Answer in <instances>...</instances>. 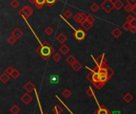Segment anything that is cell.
I'll list each match as a JSON object with an SVG mask.
<instances>
[{"mask_svg":"<svg viewBox=\"0 0 136 114\" xmlns=\"http://www.w3.org/2000/svg\"><path fill=\"white\" fill-rule=\"evenodd\" d=\"M36 51L43 59L48 60L49 56L54 53V49L47 41H45L42 42V45L37 49Z\"/></svg>","mask_w":136,"mask_h":114,"instance_id":"cell-1","label":"cell"},{"mask_svg":"<svg viewBox=\"0 0 136 114\" xmlns=\"http://www.w3.org/2000/svg\"><path fill=\"white\" fill-rule=\"evenodd\" d=\"M33 13V10L31 7L30 6H24L22 7V9L19 11V14L22 15L25 18H29Z\"/></svg>","mask_w":136,"mask_h":114,"instance_id":"cell-2","label":"cell"},{"mask_svg":"<svg viewBox=\"0 0 136 114\" xmlns=\"http://www.w3.org/2000/svg\"><path fill=\"white\" fill-rule=\"evenodd\" d=\"M87 78L95 85L97 82H100V73L92 70L91 73L87 76Z\"/></svg>","mask_w":136,"mask_h":114,"instance_id":"cell-3","label":"cell"},{"mask_svg":"<svg viewBox=\"0 0 136 114\" xmlns=\"http://www.w3.org/2000/svg\"><path fill=\"white\" fill-rule=\"evenodd\" d=\"M100 7L107 14H110L112 11V10L114 9L113 3L111 1H109V0H104V1L101 3Z\"/></svg>","mask_w":136,"mask_h":114,"instance_id":"cell-4","label":"cell"},{"mask_svg":"<svg viewBox=\"0 0 136 114\" xmlns=\"http://www.w3.org/2000/svg\"><path fill=\"white\" fill-rule=\"evenodd\" d=\"M73 35H74V37H75L76 40H77V41H83L85 39V37H86V33H85V31L84 30L78 29V30H75Z\"/></svg>","mask_w":136,"mask_h":114,"instance_id":"cell-5","label":"cell"},{"mask_svg":"<svg viewBox=\"0 0 136 114\" xmlns=\"http://www.w3.org/2000/svg\"><path fill=\"white\" fill-rule=\"evenodd\" d=\"M87 16L84 13H78L76 14L74 17H73V19L75 22H76L77 23L79 24H82L84 22H85L87 20Z\"/></svg>","mask_w":136,"mask_h":114,"instance_id":"cell-6","label":"cell"},{"mask_svg":"<svg viewBox=\"0 0 136 114\" xmlns=\"http://www.w3.org/2000/svg\"><path fill=\"white\" fill-rule=\"evenodd\" d=\"M95 62L97 63V66H107V59L105 58L104 54L100 55L98 58H96Z\"/></svg>","mask_w":136,"mask_h":114,"instance_id":"cell-7","label":"cell"},{"mask_svg":"<svg viewBox=\"0 0 136 114\" xmlns=\"http://www.w3.org/2000/svg\"><path fill=\"white\" fill-rule=\"evenodd\" d=\"M32 96L29 93H25V94H23L22 96V97H21V101L26 105H29L31 101H32Z\"/></svg>","mask_w":136,"mask_h":114,"instance_id":"cell-8","label":"cell"},{"mask_svg":"<svg viewBox=\"0 0 136 114\" xmlns=\"http://www.w3.org/2000/svg\"><path fill=\"white\" fill-rule=\"evenodd\" d=\"M34 89H35V86H34V85H33V83H32L31 82H27L25 85H24V86H23V89H25L27 93H32L33 90H34Z\"/></svg>","mask_w":136,"mask_h":114,"instance_id":"cell-9","label":"cell"},{"mask_svg":"<svg viewBox=\"0 0 136 114\" xmlns=\"http://www.w3.org/2000/svg\"><path fill=\"white\" fill-rule=\"evenodd\" d=\"M22 34H23L22 31L20 29H19V28H15V29L13 30V32L11 33V35L14 36L17 40L20 39V37L22 36Z\"/></svg>","mask_w":136,"mask_h":114,"instance_id":"cell-10","label":"cell"},{"mask_svg":"<svg viewBox=\"0 0 136 114\" xmlns=\"http://www.w3.org/2000/svg\"><path fill=\"white\" fill-rule=\"evenodd\" d=\"M10 78V75H9L7 72L2 73L1 76H0V81H1L2 83H4V84L8 82Z\"/></svg>","mask_w":136,"mask_h":114,"instance_id":"cell-11","label":"cell"},{"mask_svg":"<svg viewBox=\"0 0 136 114\" xmlns=\"http://www.w3.org/2000/svg\"><path fill=\"white\" fill-rule=\"evenodd\" d=\"M113 5H114V8L117 10H121V8L123 7H124L123 2L122 1V0H115V1L113 3Z\"/></svg>","mask_w":136,"mask_h":114,"instance_id":"cell-12","label":"cell"},{"mask_svg":"<svg viewBox=\"0 0 136 114\" xmlns=\"http://www.w3.org/2000/svg\"><path fill=\"white\" fill-rule=\"evenodd\" d=\"M111 34H112V36L115 37V39H119V37L122 35V30L120 28L116 27V28H115L112 30Z\"/></svg>","mask_w":136,"mask_h":114,"instance_id":"cell-13","label":"cell"},{"mask_svg":"<svg viewBox=\"0 0 136 114\" xmlns=\"http://www.w3.org/2000/svg\"><path fill=\"white\" fill-rule=\"evenodd\" d=\"M56 40H57L58 42H60L61 44H64V43L67 41V37H66L64 34L61 33L59 35L57 36Z\"/></svg>","mask_w":136,"mask_h":114,"instance_id":"cell-14","label":"cell"},{"mask_svg":"<svg viewBox=\"0 0 136 114\" xmlns=\"http://www.w3.org/2000/svg\"><path fill=\"white\" fill-rule=\"evenodd\" d=\"M59 51L61 54L63 55H66L69 51H70V49L68 46L66 45H62L60 48H59Z\"/></svg>","mask_w":136,"mask_h":114,"instance_id":"cell-15","label":"cell"},{"mask_svg":"<svg viewBox=\"0 0 136 114\" xmlns=\"http://www.w3.org/2000/svg\"><path fill=\"white\" fill-rule=\"evenodd\" d=\"M76 62V58L73 56V55H69L68 58H66V62L69 65V66H72L75 62Z\"/></svg>","mask_w":136,"mask_h":114,"instance_id":"cell-16","label":"cell"},{"mask_svg":"<svg viewBox=\"0 0 136 114\" xmlns=\"http://www.w3.org/2000/svg\"><path fill=\"white\" fill-rule=\"evenodd\" d=\"M45 3H46V0H36L35 1V5L37 9L42 8Z\"/></svg>","mask_w":136,"mask_h":114,"instance_id":"cell-17","label":"cell"},{"mask_svg":"<svg viewBox=\"0 0 136 114\" xmlns=\"http://www.w3.org/2000/svg\"><path fill=\"white\" fill-rule=\"evenodd\" d=\"M123 101L126 102V103H130L132 99H133V97H132V95L129 93H127L126 94H124V96H123Z\"/></svg>","mask_w":136,"mask_h":114,"instance_id":"cell-18","label":"cell"},{"mask_svg":"<svg viewBox=\"0 0 136 114\" xmlns=\"http://www.w3.org/2000/svg\"><path fill=\"white\" fill-rule=\"evenodd\" d=\"M63 112V108L60 105H55L53 108V112L54 114H61Z\"/></svg>","mask_w":136,"mask_h":114,"instance_id":"cell-19","label":"cell"},{"mask_svg":"<svg viewBox=\"0 0 136 114\" xmlns=\"http://www.w3.org/2000/svg\"><path fill=\"white\" fill-rule=\"evenodd\" d=\"M20 75H21L20 71H19L18 69H15L14 71L13 72V73L10 75V77H11L14 80H17L19 77H20Z\"/></svg>","mask_w":136,"mask_h":114,"instance_id":"cell-20","label":"cell"},{"mask_svg":"<svg viewBox=\"0 0 136 114\" xmlns=\"http://www.w3.org/2000/svg\"><path fill=\"white\" fill-rule=\"evenodd\" d=\"M81 26H83V28H84V30H89L92 28V23H89L88 21L86 20L85 22H84L81 24Z\"/></svg>","mask_w":136,"mask_h":114,"instance_id":"cell-21","label":"cell"},{"mask_svg":"<svg viewBox=\"0 0 136 114\" xmlns=\"http://www.w3.org/2000/svg\"><path fill=\"white\" fill-rule=\"evenodd\" d=\"M81 67H82V65L79 62H76L72 66V69L74 70V71H76V72H77V71H79L81 69Z\"/></svg>","mask_w":136,"mask_h":114,"instance_id":"cell-22","label":"cell"},{"mask_svg":"<svg viewBox=\"0 0 136 114\" xmlns=\"http://www.w3.org/2000/svg\"><path fill=\"white\" fill-rule=\"evenodd\" d=\"M10 112L12 114H18L20 112V108L17 105H14L11 108H10Z\"/></svg>","mask_w":136,"mask_h":114,"instance_id":"cell-23","label":"cell"},{"mask_svg":"<svg viewBox=\"0 0 136 114\" xmlns=\"http://www.w3.org/2000/svg\"><path fill=\"white\" fill-rule=\"evenodd\" d=\"M95 114H110V112L106 108H100L97 109Z\"/></svg>","mask_w":136,"mask_h":114,"instance_id":"cell-24","label":"cell"},{"mask_svg":"<svg viewBox=\"0 0 136 114\" xmlns=\"http://www.w3.org/2000/svg\"><path fill=\"white\" fill-rule=\"evenodd\" d=\"M52 58L53 59V61L55 62H59L61 59V55L60 53H55L53 54Z\"/></svg>","mask_w":136,"mask_h":114,"instance_id":"cell-25","label":"cell"},{"mask_svg":"<svg viewBox=\"0 0 136 114\" xmlns=\"http://www.w3.org/2000/svg\"><path fill=\"white\" fill-rule=\"evenodd\" d=\"M62 95L64 96V97H65V98H69L71 97V95H72V93H71V91L69 89H65L62 92Z\"/></svg>","mask_w":136,"mask_h":114,"instance_id":"cell-26","label":"cell"},{"mask_svg":"<svg viewBox=\"0 0 136 114\" xmlns=\"http://www.w3.org/2000/svg\"><path fill=\"white\" fill-rule=\"evenodd\" d=\"M133 7H134V4L129 3H127V4L124 7V10H125L126 12L129 13V12L132 11V10H133Z\"/></svg>","mask_w":136,"mask_h":114,"instance_id":"cell-27","label":"cell"},{"mask_svg":"<svg viewBox=\"0 0 136 114\" xmlns=\"http://www.w3.org/2000/svg\"><path fill=\"white\" fill-rule=\"evenodd\" d=\"M99 8H100V7H99V5L97 4L96 3H92V4L91 5V7H90L91 10H92V11H93V12H96V11H98Z\"/></svg>","mask_w":136,"mask_h":114,"instance_id":"cell-28","label":"cell"},{"mask_svg":"<svg viewBox=\"0 0 136 114\" xmlns=\"http://www.w3.org/2000/svg\"><path fill=\"white\" fill-rule=\"evenodd\" d=\"M17 42V39H15V37L14 36H10L8 39H7V42L10 44V45H14L15 42Z\"/></svg>","mask_w":136,"mask_h":114,"instance_id":"cell-29","label":"cell"},{"mask_svg":"<svg viewBox=\"0 0 136 114\" xmlns=\"http://www.w3.org/2000/svg\"><path fill=\"white\" fill-rule=\"evenodd\" d=\"M10 6H11L12 8L16 9V8L19 6V2L18 1V0H11V2H10Z\"/></svg>","mask_w":136,"mask_h":114,"instance_id":"cell-30","label":"cell"},{"mask_svg":"<svg viewBox=\"0 0 136 114\" xmlns=\"http://www.w3.org/2000/svg\"><path fill=\"white\" fill-rule=\"evenodd\" d=\"M131 27H132V26L131 25V23L129 22H126L125 23L123 24V28L126 30H130Z\"/></svg>","mask_w":136,"mask_h":114,"instance_id":"cell-31","label":"cell"},{"mask_svg":"<svg viewBox=\"0 0 136 114\" xmlns=\"http://www.w3.org/2000/svg\"><path fill=\"white\" fill-rule=\"evenodd\" d=\"M45 32H46V34H48V35H51V34H53V29L51 26H47V27L45 29Z\"/></svg>","mask_w":136,"mask_h":114,"instance_id":"cell-32","label":"cell"},{"mask_svg":"<svg viewBox=\"0 0 136 114\" xmlns=\"http://www.w3.org/2000/svg\"><path fill=\"white\" fill-rule=\"evenodd\" d=\"M93 91H92V89L91 88V87H89L87 90H86V95L88 97H93Z\"/></svg>","mask_w":136,"mask_h":114,"instance_id":"cell-33","label":"cell"},{"mask_svg":"<svg viewBox=\"0 0 136 114\" xmlns=\"http://www.w3.org/2000/svg\"><path fill=\"white\" fill-rule=\"evenodd\" d=\"M64 17L66 18H70L72 17V11L69 10H65V13H64Z\"/></svg>","mask_w":136,"mask_h":114,"instance_id":"cell-34","label":"cell"},{"mask_svg":"<svg viewBox=\"0 0 136 114\" xmlns=\"http://www.w3.org/2000/svg\"><path fill=\"white\" fill-rule=\"evenodd\" d=\"M87 21H88L89 23H94V22L95 21V17H93L92 15H88L87 16Z\"/></svg>","mask_w":136,"mask_h":114,"instance_id":"cell-35","label":"cell"},{"mask_svg":"<svg viewBox=\"0 0 136 114\" xmlns=\"http://www.w3.org/2000/svg\"><path fill=\"white\" fill-rule=\"evenodd\" d=\"M14 69H15V68L12 67V66H9V67H7V69H6V72H7L9 75H11V74L13 73V72L14 71Z\"/></svg>","mask_w":136,"mask_h":114,"instance_id":"cell-36","label":"cell"},{"mask_svg":"<svg viewBox=\"0 0 136 114\" xmlns=\"http://www.w3.org/2000/svg\"><path fill=\"white\" fill-rule=\"evenodd\" d=\"M134 18V17L133 16V15H131V14H129L127 17V22H129V23H131L133 19Z\"/></svg>","mask_w":136,"mask_h":114,"instance_id":"cell-37","label":"cell"},{"mask_svg":"<svg viewBox=\"0 0 136 114\" xmlns=\"http://www.w3.org/2000/svg\"><path fill=\"white\" fill-rule=\"evenodd\" d=\"M56 0H46V3L49 6H52L56 3Z\"/></svg>","mask_w":136,"mask_h":114,"instance_id":"cell-38","label":"cell"},{"mask_svg":"<svg viewBox=\"0 0 136 114\" xmlns=\"http://www.w3.org/2000/svg\"><path fill=\"white\" fill-rule=\"evenodd\" d=\"M131 23V25L132 26H134V27H136V18H134V19L130 23Z\"/></svg>","mask_w":136,"mask_h":114,"instance_id":"cell-39","label":"cell"},{"mask_svg":"<svg viewBox=\"0 0 136 114\" xmlns=\"http://www.w3.org/2000/svg\"><path fill=\"white\" fill-rule=\"evenodd\" d=\"M132 12L134 13V14L136 16V3L134 4V7H133V10H132Z\"/></svg>","mask_w":136,"mask_h":114,"instance_id":"cell-40","label":"cell"},{"mask_svg":"<svg viewBox=\"0 0 136 114\" xmlns=\"http://www.w3.org/2000/svg\"><path fill=\"white\" fill-rule=\"evenodd\" d=\"M130 32H131V33H136V27H134V26H132L131 28V30H129Z\"/></svg>","mask_w":136,"mask_h":114,"instance_id":"cell-41","label":"cell"},{"mask_svg":"<svg viewBox=\"0 0 136 114\" xmlns=\"http://www.w3.org/2000/svg\"><path fill=\"white\" fill-rule=\"evenodd\" d=\"M35 1L36 0H29V2L32 4H35Z\"/></svg>","mask_w":136,"mask_h":114,"instance_id":"cell-42","label":"cell"},{"mask_svg":"<svg viewBox=\"0 0 136 114\" xmlns=\"http://www.w3.org/2000/svg\"><path fill=\"white\" fill-rule=\"evenodd\" d=\"M45 114H49V113H48V112H46Z\"/></svg>","mask_w":136,"mask_h":114,"instance_id":"cell-43","label":"cell"},{"mask_svg":"<svg viewBox=\"0 0 136 114\" xmlns=\"http://www.w3.org/2000/svg\"><path fill=\"white\" fill-rule=\"evenodd\" d=\"M109 1H111V2H112V1H113V0H109Z\"/></svg>","mask_w":136,"mask_h":114,"instance_id":"cell-44","label":"cell"}]
</instances>
